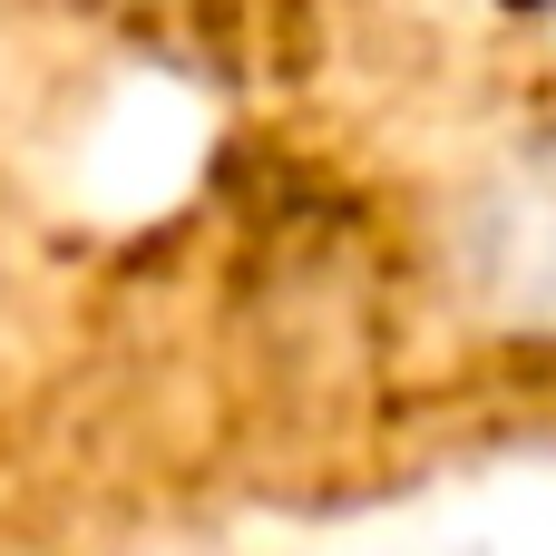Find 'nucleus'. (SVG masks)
<instances>
[{"instance_id":"nucleus-1","label":"nucleus","mask_w":556,"mask_h":556,"mask_svg":"<svg viewBox=\"0 0 556 556\" xmlns=\"http://www.w3.org/2000/svg\"><path fill=\"white\" fill-rule=\"evenodd\" d=\"M450 254V303L479 313L489 332L556 342V137L508 147L498 166H479L440 225Z\"/></svg>"}]
</instances>
